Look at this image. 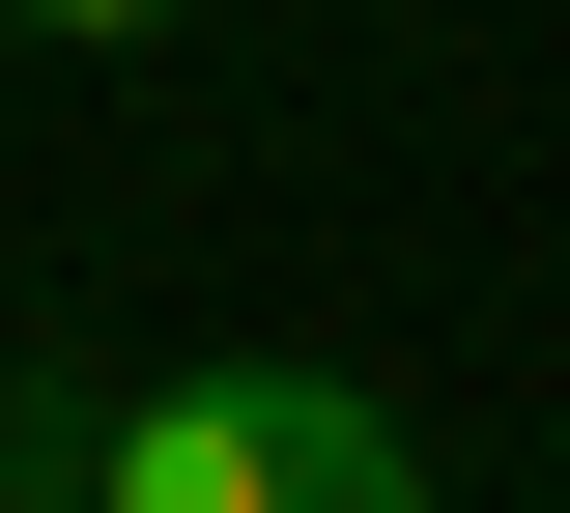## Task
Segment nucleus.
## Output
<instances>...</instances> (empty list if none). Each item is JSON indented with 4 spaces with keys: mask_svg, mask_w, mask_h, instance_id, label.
I'll return each mask as SVG.
<instances>
[{
    "mask_svg": "<svg viewBox=\"0 0 570 513\" xmlns=\"http://www.w3.org/2000/svg\"><path fill=\"white\" fill-rule=\"evenodd\" d=\"M86 513H428V456L343 371H171V399L86 428Z\"/></svg>",
    "mask_w": 570,
    "mask_h": 513,
    "instance_id": "f257e3e1",
    "label": "nucleus"
},
{
    "mask_svg": "<svg viewBox=\"0 0 570 513\" xmlns=\"http://www.w3.org/2000/svg\"><path fill=\"white\" fill-rule=\"evenodd\" d=\"M29 29H86V58H115V29H171V0H29Z\"/></svg>",
    "mask_w": 570,
    "mask_h": 513,
    "instance_id": "f03ea898",
    "label": "nucleus"
}]
</instances>
